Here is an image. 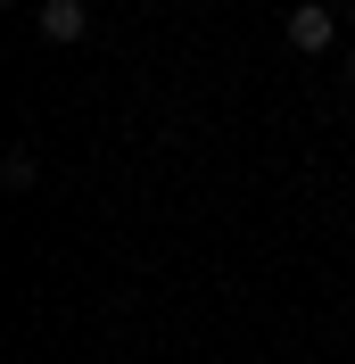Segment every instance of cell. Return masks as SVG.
Here are the masks:
<instances>
[{"instance_id":"6da1fadb","label":"cell","mask_w":355,"mask_h":364,"mask_svg":"<svg viewBox=\"0 0 355 364\" xmlns=\"http://www.w3.org/2000/svg\"><path fill=\"white\" fill-rule=\"evenodd\" d=\"M281 33H289V50H306V58H314V50H331V42H339V9L306 0V9H289V25H281Z\"/></svg>"},{"instance_id":"7a4b0ae2","label":"cell","mask_w":355,"mask_h":364,"mask_svg":"<svg viewBox=\"0 0 355 364\" xmlns=\"http://www.w3.org/2000/svg\"><path fill=\"white\" fill-rule=\"evenodd\" d=\"M33 25H42V42H83V33H91V9H83V0H42Z\"/></svg>"},{"instance_id":"3957f363","label":"cell","mask_w":355,"mask_h":364,"mask_svg":"<svg viewBox=\"0 0 355 364\" xmlns=\"http://www.w3.org/2000/svg\"><path fill=\"white\" fill-rule=\"evenodd\" d=\"M0 182H9V191H25V182H33V149H25V141L0 158Z\"/></svg>"},{"instance_id":"277c9868","label":"cell","mask_w":355,"mask_h":364,"mask_svg":"<svg viewBox=\"0 0 355 364\" xmlns=\"http://www.w3.org/2000/svg\"><path fill=\"white\" fill-rule=\"evenodd\" d=\"M339 17H355V0H339Z\"/></svg>"},{"instance_id":"5b68a950","label":"cell","mask_w":355,"mask_h":364,"mask_svg":"<svg viewBox=\"0 0 355 364\" xmlns=\"http://www.w3.org/2000/svg\"><path fill=\"white\" fill-rule=\"evenodd\" d=\"M347 83H355V50H347Z\"/></svg>"}]
</instances>
